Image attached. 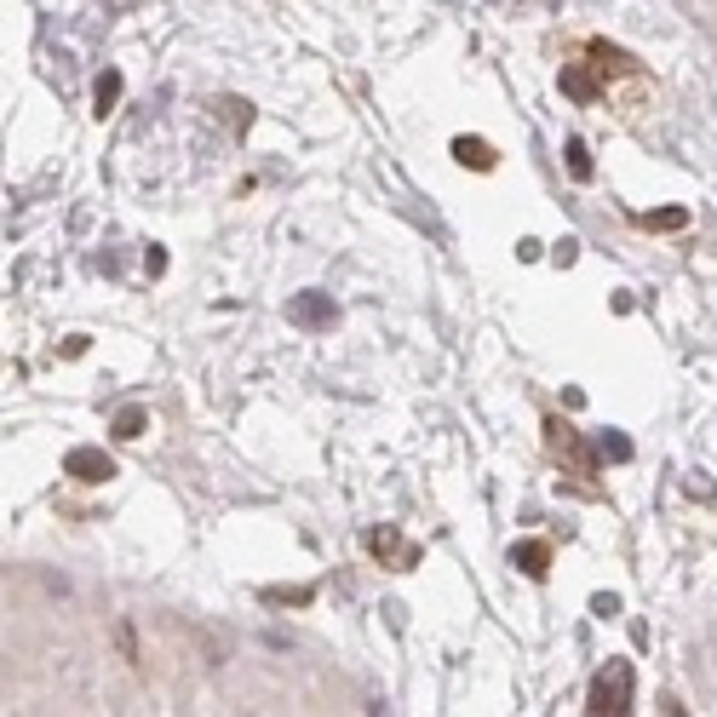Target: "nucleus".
I'll return each mask as SVG.
<instances>
[{
	"label": "nucleus",
	"instance_id": "f257e3e1",
	"mask_svg": "<svg viewBox=\"0 0 717 717\" xmlns=\"http://www.w3.org/2000/svg\"><path fill=\"white\" fill-rule=\"evenodd\" d=\"M631 688H637V672H631V660H608L603 672L592 677V695H585V706L592 712H631Z\"/></svg>",
	"mask_w": 717,
	"mask_h": 717
},
{
	"label": "nucleus",
	"instance_id": "f03ea898",
	"mask_svg": "<svg viewBox=\"0 0 717 717\" xmlns=\"http://www.w3.org/2000/svg\"><path fill=\"white\" fill-rule=\"evenodd\" d=\"M368 551H373L379 562H391V569H419V546L402 540L391 523H379V528L368 534Z\"/></svg>",
	"mask_w": 717,
	"mask_h": 717
},
{
	"label": "nucleus",
	"instance_id": "7ed1b4c3",
	"mask_svg": "<svg viewBox=\"0 0 717 717\" xmlns=\"http://www.w3.org/2000/svg\"><path fill=\"white\" fill-rule=\"evenodd\" d=\"M288 322H293V327L322 333V327L339 322V311H333V299H327V293H293V299H288Z\"/></svg>",
	"mask_w": 717,
	"mask_h": 717
},
{
	"label": "nucleus",
	"instance_id": "20e7f679",
	"mask_svg": "<svg viewBox=\"0 0 717 717\" xmlns=\"http://www.w3.org/2000/svg\"><path fill=\"white\" fill-rule=\"evenodd\" d=\"M64 471H69L75 482H110V477H115V459H110L104 448H69V453H64Z\"/></svg>",
	"mask_w": 717,
	"mask_h": 717
},
{
	"label": "nucleus",
	"instance_id": "39448f33",
	"mask_svg": "<svg viewBox=\"0 0 717 717\" xmlns=\"http://www.w3.org/2000/svg\"><path fill=\"white\" fill-rule=\"evenodd\" d=\"M511 569H523L528 580H546V574H551V546H546V540L511 546Z\"/></svg>",
	"mask_w": 717,
	"mask_h": 717
},
{
	"label": "nucleus",
	"instance_id": "423d86ee",
	"mask_svg": "<svg viewBox=\"0 0 717 717\" xmlns=\"http://www.w3.org/2000/svg\"><path fill=\"white\" fill-rule=\"evenodd\" d=\"M453 156H459V167H477V172L494 167V149L482 144V138H453Z\"/></svg>",
	"mask_w": 717,
	"mask_h": 717
},
{
	"label": "nucleus",
	"instance_id": "0eeeda50",
	"mask_svg": "<svg viewBox=\"0 0 717 717\" xmlns=\"http://www.w3.org/2000/svg\"><path fill=\"white\" fill-rule=\"evenodd\" d=\"M115 104H121V69H104V75H98V87H92V110L110 115Z\"/></svg>",
	"mask_w": 717,
	"mask_h": 717
},
{
	"label": "nucleus",
	"instance_id": "6e6552de",
	"mask_svg": "<svg viewBox=\"0 0 717 717\" xmlns=\"http://www.w3.org/2000/svg\"><path fill=\"white\" fill-rule=\"evenodd\" d=\"M546 430H551V448H557V453H569V459H574L580 471H592V453L580 448V437H574L569 425H546Z\"/></svg>",
	"mask_w": 717,
	"mask_h": 717
},
{
	"label": "nucleus",
	"instance_id": "1a4fd4ad",
	"mask_svg": "<svg viewBox=\"0 0 717 717\" xmlns=\"http://www.w3.org/2000/svg\"><path fill=\"white\" fill-rule=\"evenodd\" d=\"M110 430H115L121 442H138L144 430H149V414H144V407H121V414H115V425H110Z\"/></svg>",
	"mask_w": 717,
	"mask_h": 717
},
{
	"label": "nucleus",
	"instance_id": "9d476101",
	"mask_svg": "<svg viewBox=\"0 0 717 717\" xmlns=\"http://www.w3.org/2000/svg\"><path fill=\"white\" fill-rule=\"evenodd\" d=\"M637 224H643V229H683L688 213H683V208H660V213H643Z\"/></svg>",
	"mask_w": 717,
	"mask_h": 717
},
{
	"label": "nucleus",
	"instance_id": "9b49d317",
	"mask_svg": "<svg viewBox=\"0 0 717 717\" xmlns=\"http://www.w3.org/2000/svg\"><path fill=\"white\" fill-rule=\"evenodd\" d=\"M562 92L580 98V104H585V98H597V87H592V75H585V69H562Z\"/></svg>",
	"mask_w": 717,
	"mask_h": 717
},
{
	"label": "nucleus",
	"instance_id": "f8f14e48",
	"mask_svg": "<svg viewBox=\"0 0 717 717\" xmlns=\"http://www.w3.org/2000/svg\"><path fill=\"white\" fill-rule=\"evenodd\" d=\"M597 453H603V459H631V442L620 437V430H603V437H597Z\"/></svg>",
	"mask_w": 717,
	"mask_h": 717
},
{
	"label": "nucleus",
	"instance_id": "ddd939ff",
	"mask_svg": "<svg viewBox=\"0 0 717 717\" xmlns=\"http://www.w3.org/2000/svg\"><path fill=\"white\" fill-rule=\"evenodd\" d=\"M569 172L574 178H592V149H585L580 138H569Z\"/></svg>",
	"mask_w": 717,
	"mask_h": 717
},
{
	"label": "nucleus",
	"instance_id": "4468645a",
	"mask_svg": "<svg viewBox=\"0 0 717 717\" xmlns=\"http://www.w3.org/2000/svg\"><path fill=\"white\" fill-rule=\"evenodd\" d=\"M265 603H311V585H299V592H265Z\"/></svg>",
	"mask_w": 717,
	"mask_h": 717
},
{
	"label": "nucleus",
	"instance_id": "2eb2a0df",
	"mask_svg": "<svg viewBox=\"0 0 717 717\" xmlns=\"http://www.w3.org/2000/svg\"><path fill=\"white\" fill-rule=\"evenodd\" d=\"M144 270H149V276H161V270H167V253H161V247H149V253H144Z\"/></svg>",
	"mask_w": 717,
	"mask_h": 717
}]
</instances>
